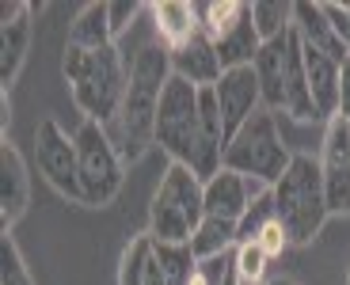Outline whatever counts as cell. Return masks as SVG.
<instances>
[{
	"label": "cell",
	"instance_id": "18",
	"mask_svg": "<svg viewBox=\"0 0 350 285\" xmlns=\"http://www.w3.org/2000/svg\"><path fill=\"white\" fill-rule=\"evenodd\" d=\"M152 19H157V38L167 53H175L179 46H187L198 35V12L187 0H160L152 4Z\"/></svg>",
	"mask_w": 350,
	"mask_h": 285
},
{
	"label": "cell",
	"instance_id": "6",
	"mask_svg": "<svg viewBox=\"0 0 350 285\" xmlns=\"http://www.w3.org/2000/svg\"><path fill=\"white\" fill-rule=\"evenodd\" d=\"M293 164V152L286 148V141L278 137V126H274L271 111H259L237 137L228 141L225 160L221 167L225 172H237L244 179H255L262 187H274V182L286 175V167Z\"/></svg>",
	"mask_w": 350,
	"mask_h": 285
},
{
	"label": "cell",
	"instance_id": "5",
	"mask_svg": "<svg viewBox=\"0 0 350 285\" xmlns=\"http://www.w3.org/2000/svg\"><path fill=\"white\" fill-rule=\"evenodd\" d=\"M206 221V182L183 164H167L149 202V236L157 243H191Z\"/></svg>",
	"mask_w": 350,
	"mask_h": 285
},
{
	"label": "cell",
	"instance_id": "33",
	"mask_svg": "<svg viewBox=\"0 0 350 285\" xmlns=\"http://www.w3.org/2000/svg\"><path fill=\"white\" fill-rule=\"evenodd\" d=\"M221 285H244V282H240V274H237V262H232V270L225 274V282H221Z\"/></svg>",
	"mask_w": 350,
	"mask_h": 285
},
{
	"label": "cell",
	"instance_id": "12",
	"mask_svg": "<svg viewBox=\"0 0 350 285\" xmlns=\"http://www.w3.org/2000/svg\"><path fill=\"white\" fill-rule=\"evenodd\" d=\"M262 190H271V187H262V182L244 179V175L221 167V172L206 182V217H217V221H232V225H237Z\"/></svg>",
	"mask_w": 350,
	"mask_h": 285
},
{
	"label": "cell",
	"instance_id": "10",
	"mask_svg": "<svg viewBox=\"0 0 350 285\" xmlns=\"http://www.w3.org/2000/svg\"><path fill=\"white\" fill-rule=\"evenodd\" d=\"M320 172L332 213H350V122L332 118L324 133V152H320Z\"/></svg>",
	"mask_w": 350,
	"mask_h": 285
},
{
	"label": "cell",
	"instance_id": "30",
	"mask_svg": "<svg viewBox=\"0 0 350 285\" xmlns=\"http://www.w3.org/2000/svg\"><path fill=\"white\" fill-rule=\"evenodd\" d=\"M255 243H259V247L267 251V259H271V262L278 259V255H282L286 247H293V243H289V236H286V228H282L278 221H271V225L262 228L259 240H255Z\"/></svg>",
	"mask_w": 350,
	"mask_h": 285
},
{
	"label": "cell",
	"instance_id": "26",
	"mask_svg": "<svg viewBox=\"0 0 350 285\" xmlns=\"http://www.w3.org/2000/svg\"><path fill=\"white\" fill-rule=\"evenodd\" d=\"M152 247H157V243H152L149 232L126 243L122 262H118V285H141L145 282V270H149V262H152Z\"/></svg>",
	"mask_w": 350,
	"mask_h": 285
},
{
	"label": "cell",
	"instance_id": "35",
	"mask_svg": "<svg viewBox=\"0 0 350 285\" xmlns=\"http://www.w3.org/2000/svg\"><path fill=\"white\" fill-rule=\"evenodd\" d=\"M347 285H350V274H347Z\"/></svg>",
	"mask_w": 350,
	"mask_h": 285
},
{
	"label": "cell",
	"instance_id": "3",
	"mask_svg": "<svg viewBox=\"0 0 350 285\" xmlns=\"http://www.w3.org/2000/svg\"><path fill=\"white\" fill-rule=\"evenodd\" d=\"M271 190H274L278 225L286 228L293 247H305V243H312L316 236L324 232L327 217H332V206H327L320 160H312L308 152H293V164L286 167V175Z\"/></svg>",
	"mask_w": 350,
	"mask_h": 285
},
{
	"label": "cell",
	"instance_id": "19",
	"mask_svg": "<svg viewBox=\"0 0 350 285\" xmlns=\"http://www.w3.org/2000/svg\"><path fill=\"white\" fill-rule=\"evenodd\" d=\"M282 114H289L293 122H312V92H308V72H305V50H301L297 31L289 35V53H286V107Z\"/></svg>",
	"mask_w": 350,
	"mask_h": 285
},
{
	"label": "cell",
	"instance_id": "31",
	"mask_svg": "<svg viewBox=\"0 0 350 285\" xmlns=\"http://www.w3.org/2000/svg\"><path fill=\"white\" fill-rule=\"evenodd\" d=\"M324 16L332 23V31L339 35V42L350 50V4H324Z\"/></svg>",
	"mask_w": 350,
	"mask_h": 285
},
{
	"label": "cell",
	"instance_id": "11",
	"mask_svg": "<svg viewBox=\"0 0 350 285\" xmlns=\"http://www.w3.org/2000/svg\"><path fill=\"white\" fill-rule=\"evenodd\" d=\"M31 4L27 0H12L0 8V92L8 95V87L16 84L19 69L27 61V50H31Z\"/></svg>",
	"mask_w": 350,
	"mask_h": 285
},
{
	"label": "cell",
	"instance_id": "20",
	"mask_svg": "<svg viewBox=\"0 0 350 285\" xmlns=\"http://www.w3.org/2000/svg\"><path fill=\"white\" fill-rule=\"evenodd\" d=\"M69 46H80V50H103V46H114V35H111V8L92 0L77 12L69 27Z\"/></svg>",
	"mask_w": 350,
	"mask_h": 285
},
{
	"label": "cell",
	"instance_id": "25",
	"mask_svg": "<svg viewBox=\"0 0 350 285\" xmlns=\"http://www.w3.org/2000/svg\"><path fill=\"white\" fill-rule=\"evenodd\" d=\"M271 221H278V213H274V190H262L259 198L247 206V213L237 221V247L240 243H255Z\"/></svg>",
	"mask_w": 350,
	"mask_h": 285
},
{
	"label": "cell",
	"instance_id": "8",
	"mask_svg": "<svg viewBox=\"0 0 350 285\" xmlns=\"http://www.w3.org/2000/svg\"><path fill=\"white\" fill-rule=\"evenodd\" d=\"M35 156L38 172L62 198L84 206V190H80V160H77V141L57 126V118H42L35 126Z\"/></svg>",
	"mask_w": 350,
	"mask_h": 285
},
{
	"label": "cell",
	"instance_id": "1",
	"mask_svg": "<svg viewBox=\"0 0 350 285\" xmlns=\"http://www.w3.org/2000/svg\"><path fill=\"white\" fill-rule=\"evenodd\" d=\"M172 53L160 42L141 46L130 61V84H126L122 107L107 122V137L118 148L122 164H137L141 156L157 145V111L160 95L172 80Z\"/></svg>",
	"mask_w": 350,
	"mask_h": 285
},
{
	"label": "cell",
	"instance_id": "24",
	"mask_svg": "<svg viewBox=\"0 0 350 285\" xmlns=\"http://www.w3.org/2000/svg\"><path fill=\"white\" fill-rule=\"evenodd\" d=\"M252 23H255L262 42H274V38L293 31V4H286V0H255Z\"/></svg>",
	"mask_w": 350,
	"mask_h": 285
},
{
	"label": "cell",
	"instance_id": "14",
	"mask_svg": "<svg viewBox=\"0 0 350 285\" xmlns=\"http://www.w3.org/2000/svg\"><path fill=\"white\" fill-rule=\"evenodd\" d=\"M305 50V72H308V92H312V107H316V118L332 122L339 114V72H342V61L327 57L320 50Z\"/></svg>",
	"mask_w": 350,
	"mask_h": 285
},
{
	"label": "cell",
	"instance_id": "2",
	"mask_svg": "<svg viewBox=\"0 0 350 285\" xmlns=\"http://www.w3.org/2000/svg\"><path fill=\"white\" fill-rule=\"evenodd\" d=\"M130 61L118 46H103V50H80V46H65L62 57V77L72 92V103L80 107L88 122H107L122 107L126 84H130Z\"/></svg>",
	"mask_w": 350,
	"mask_h": 285
},
{
	"label": "cell",
	"instance_id": "23",
	"mask_svg": "<svg viewBox=\"0 0 350 285\" xmlns=\"http://www.w3.org/2000/svg\"><path fill=\"white\" fill-rule=\"evenodd\" d=\"M157 262L160 274H164V285H191L198 274V259H194L191 243H157Z\"/></svg>",
	"mask_w": 350,
	"mask_h": 285
},
{
	"label": "cell",
	"instance_id": "9",
	"mask_svg": "<svg viewBox=\"0 0 350 285\" xmlns=\"http://www.w3.org/2000/svg\"><path fill=\"white\" fill-rule=\"evenodd\" d=\"M213 95H217L221 122H225V141H232L262 111V87H259V77H255V65L225 69L221 80L213 84Z\"/></svg>",
	"mask_w": 350,
	"mask_h": 285
},
{
	"label": "cell",
	"instance_id": "15",
	"mask_svg": "<svg viewBox=\"0 0 350 285\" xmlns=\"http://www.w3.org/2000/svg\"><path fill=\"white\" fill-rule=\"evenodd\" d=\"M172 72L191 80L194 87H213L221 80V72H225V65H221V57H217V46L198 31L191 42L172 53Z\"/></svg>",
	"mask_w": 350,
	"mask_h": 285
},
{
	"label": "cell",
	"instance_id": "4",
	"mask_svg": "<svg viewBox=\"0 0 350 285\" xmlns=\"http://www.w3.org/2000/svg\"><path fill=\"white\" fill-rule=\"evenodd\" d=\"M202 87L191 80L172 77L160 95L157 111V145L172 156V164H183L206 182V148H202Z\"/></svg>",
	"mask_w": 350,
	"mask_h": 285
},
{
	"label": "cell",
	"instance_id": "29",
	"mask_svg": "<svg viewBox=\"0 0 350 285\" xmlns=\"http://www.w3.org/2000/svg\"><path fill=\"white\" fill-rule=\"evenodd\" d=\"M107 8H111V35L118 38L133 27V19H137V12H141V0H111Z\"/></svg>",
	"mask_w": 350,
	"mask_h": 285
},
{
	"label": "cell",
	"instance_id": "16",
	"mask_svg": "<svg viewBox=\"0 0 350 285\" xmlns=\"http://www.w3.org/2000/svg\"><path fill=\"white\" fill-rule=\"evenodd\" d=\"M293 31H297V38L308 50H320L335 61L350 57V50L339 42V35H335L332 23H327L324 4H316V0H297V4H293Z\"/></svg>",
	"mask_w": 350,
	"mask_h": 285
},
{
	"label": "cell",
	"instance_id": "28",
	"mask_svg": "<svg viewBox=\"0 0 350 285\" xmlns=\"http://www.w3.org/2000/svg\"><path fill=\"white\" fill-rule=\"evenodd\" d=\"M267 267H271V259H267V251L259 243H240L237 247V274L244 285H262Z\"/></svg>",
	"mask_w": 350,
	"mask_h": 285
},
{
	"label": "cell",
	"instance_id": "17",
	"mask_svg": "<svg viewBox=\"0 0 350 285\" xmlns=\"http://www.w3.org/2000/svg\"><path fill=\"white\" fill-rule=\"evenodd\" d=\"M293 35V31H289ZM289 35L262 42L259 57H255V77L262 87V111H282L286 107V53H289Z\"/></svg>",
	"mask_w": 350,
	"mask_h": 285
},
{
	"label": "cell",
	"instance_id": "22",
	"mask_svg": "<svg viewBox=\"0 0 350 285\" xmlns=\"http://www.w3.org/2000/svg\"><path fill=\"white\" fill-rule=\"evenodd\" d=\"M191 251H194L198 262L237 251V225H232V221H217V217H206L198 225V232H194V240H191Z\"/></svg>",
	"mask_w": 350,
	"mask_h": 285
},
{
	"label": "cell",
	"instance_id": "7",
	"mask_svg": "<svg viewBox=\"0 0 350 285\" xmlns=\"http://www.w3.org/2000/svg\"><path fill=\"white\" fill-rule=\"evenodd\" d=\"M77 160H80V190H84V206L92 209H103L118 198V190H122V179H126V164L118 148L111 145L107 137V126L99 122H80L77 133Z\"/></svg>",
	"mask_w": 350,
	"mask_h": 285
},
{
	"label": "cell",
	"instance_id": "34",
	"mask_svg": "<svg viewBox=\"0 0 350 285\" xmlns=\"http://www.w3.org/2000/svg\"><path fill=\"white\" fill-rule=\"evenodd\" d=\"M267 285H301V282H297V277H286V274H282V277H271Z\"/></svg>",
	"mask_w": 350,
	"mask_h": 285
},
{
	"label": "cell",
	"instance_id": "32",
	"mask_svg": "<svg viewBox=\"0 0 350 285\" xmlns=\"http://www.w3.org/2000/svg\"><path fill=\"white\" fill-rule=\"evenodd\" d=\"M335 118L350 122V57L342 61V72H339V114Z\"/></svg>",
	"mask_w": 350,
	"mask_h": 285
},
{
	"label": "cell",
	"instance_id": "21",
	"mask_svg": "<svg viewBox=\"0 0 350 285\" xmlns=\"http://www.w3.org/2000/svg\"><path fill=\"white\" fill-rule=\"evenodd\" d=\"M194 12H198V31L210 42H217L247 16V4L244 0H202V4H194Z\"/></svg>",
	"mask_w": 350,
	"mask_h": 285
},
{
	"label": "cell",
	"instance_id": "27",
	"mask_svg": "<svg viewBox=\"0 0 350 285\" xmlns=\"http://www.w3.org/2000/svg\"><path fill=\"white\" fill-rule=\"evenodd\" d=\"M0 285H35L31 274H27V262L19 255L16 240L8 232L0 236Z\"/></svg>",
	"mask_w": 350,
	"mask_h": 285
},
{
	"label": "cell",
	"instance_id": "13",
	"mask_svg": "<svg viewBox=\"0 0 350 285\" xmlns=\"http://www.w3.org/2000/svg\"><path fill=\"white\" fill-rule=\"evenodd\" d=\"M27 198H31V175L19 148L4 137L0 145V228L4 232L27 213Z\"/></svg>",
	"mask_w": 350,
	"mask_h": 285
}]
</instances>
